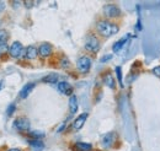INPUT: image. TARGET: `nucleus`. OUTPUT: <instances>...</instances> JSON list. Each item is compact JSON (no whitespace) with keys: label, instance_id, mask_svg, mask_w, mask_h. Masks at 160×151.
Listing matches in <instances>:
<instances>
[{"label":"nucleus","instance_id":"0eeeda50","mask_svg":"<svg viewBox=\"0 0 160 151\" xmlns=\"http://www.w3.org/2000/svg\"><path fill=\"white\" fill-rule=\"evenodd\" d=\"M57 89H58V91H59L60 94L67 95V96H73V86L69 82H67V81L58 82Z\"/></svg>","mask_w":160,"mask_h":151},{"label":"nucleus","instance_id":"b1692460","mask_svg":"<svg viewBox=\"0 0 160 151\" xmlns=\"http://www.w3.org/2000/svg\"><path fill=\"white\" fill-rule=\"evenodd\" d=\"M153 74L155 76H158V77H160V66H155L153 69Z\"/></svg>","mask_w":160,"mask_h":151},{"label":"nucleus","instance_id":"6e6552de","mask_svg":"<svg viewBox=\"0 0 160 151\" xmlns=\"http://www.w3.org/2000/svg\"><path fill=\"white\" fill-rule=\"evenodd\" d=\"M53 52V48L49 43H42L38 48V54L42 58H48Z\"/></svg>","mask_w":160,"mask_h":151},{"label":"nucleus","instance_id":"9b49d317","mask_svg":"<svg viewBox=\"0 0 160 151\" xmlns=\"http://www.w3.org/2000/svg\"><path fill=\"white\" fill-rule=\"evenodd\" d=\"M113 141H115V134H113V133H107V134H105V135H103V138H102V141H101V143H102L103 148L108 149V148H111V146H112Z\"/></svg>","mask_w":160,"mask_h":151},{"label":"nucleus","instance_id":"412c9836","mask_svg":"<svg viewBox=\"0 0 160 151\" xmlns=\"http://www.w3.org/2000/svg\"><path fill=\"white\" fill-rule=\"evenodd\" d=\"M15 111H16V105H15V103H11V105L8 107V110H6V114H8V117H11Z\"/></svg>","mask_w":160,"mask_h":151},{"label":"nucleus","instance_id":"bb28decb","mask_svg":"<svg viewBox=\"0 0 160 151\" xmlns=\"http://www.w3.org/2000/svg\"><path fill=\"white\" fill-rule=\"evenodd\" d=\"M64 127H65V124H64V123H63V124H62V127H60L59 129H58V132H62V130H63V129H64Z\"/></svg>","mask_w":160,"mask_h":151},{"label":"nucleus","instance_id":"c85d7f7f","mask_svg":"<svg viewBox=\"0 0 160 151\" xmlns=\"http://www.w3.org/2000/svg\"><path fill=\"white\" fill-rule=\"evenodd\" d=\"M2 86H4V81H0V90L2 89Z\"/></svg>","mask_w":160,"mask_h":151},{"label":"nucleus","instance_id":"f03ea898","mask_svg":"<svg viewBox=\"0 0 160 151\" xmlns=\"http://www.w3.org/2000/svg\"><path fill=\"white\" fill-rule=\"evenodd\" d=\"M9 54L11 58H21L23 54L26 56V51L23 49V47H22L20 42H14L9 47Z\"/></svg>","mask_w":160,"mask_h":151},{"label":"nucleus","instance_id":"20e7f679","mask_svg":"<svg viewBox=\"0 0 160 151\" xmlns=\"http://www.w3.org/2000/svg\"><path fill=\"white\" fill-rule=\"evenodd\" d=\"M103 14H105V16L108 17V19H115V17L121 16V10L118 6L112 5V4H108V5H105V7H103Z\"/></svg>","mask_w":160,"mask_h":151},{"label":"nucleus","instance_id":"393cba45","mask_svg":"<svg viewBox=\"0 0 160 151\" xmlns=\"http://www.w3.org/2000/svg\"><path fill=\"white\" fill-rule=\"evenodd\" d=\"M23 5H25L26 7H28V9H31V7L35 5V2H32V1H25V2H23Z\"/></svg>","mask_w":160,"mask_h":151},{"label":"nucleus","instance_id":"dca6fc26","mask_svg":"<svg viewBox=\"0 0 160 151\" xmlns=\"http://www.w3.org/2000/svg\"><path fill=\"white\" fill-rule=\"evenodd\" d=\"M103 84H105L107 87H110V89H115V86H116V84H115V77L111 75L110 73H107L106 75L103 76Z\"/></svg>","mask_w":160,"mask_h":151},{"label":"nucleus","instance_id":"5701e85b","mask_svg":"<svg viewBox=\"0 0 160 151\" xmlns=\"http://www.w3.org/2000/svg\"><path fill=\"white\" fill-rule=\"evenodd\" d=\"M111 59H112V56L111 54H107V56H105L103 58H101V63H106V61H108Z\"/></svg>","mask_w":160,"mask_h":151},{"label":"nucleus","instance_id":"1a4fd4ad","mask_svg":"<svg viewBox=\"0 0 160 151\" xmlns=\"http://www.w3.org/2000/svg\"><path fill=\"white\" fill-rule=\"evenodd\" d=\"M86 119H88V113L80 114L79 117L73 122V129H74V130H80V129L82 128V125L85 124Z\"/></svg>","mask_w":160,"mask_h":151},{"label":"nucleus","instance_id":"a878e982","mask_svg":"<svg viewBox=\"0 0 160 151\" xmlns=\"http://www.w3.org/2000/svg\"><path fill=\"white\" fill-rule=\"evenodd\" d=\"M4 10H5V2L0 1V11H4Z\"/></svg>","mask_w":160,"mask_h":151},{"label":"nucleus","instance_id":"4be33fe9","mask_svg":"<svg viewBox=\"0 0 160 151\" xmlns=\"http://www.w3.org/2000/svg\"><path fill=\"white\" fill-rule=\"evenodd\" d=\"M30 135L35 139V140H38V138H42V136H44V134L42 132H31L30 133Z\"/></svg>","mask_w":160,"mask_h":151},{"label":"nucleus","instance_id":"423d86ee","mask_svg":"<svg viewBox=\"0 0 160 151\" xmlns=\"http://www.w3.org/2000/svg\"><path fill=\"white\" fill-rule=\"evenodd\" d=\"M30 120L26 117H20L14 120V128H16L20 132H26L30 129Z\"/></svg>","mask_w":160,"mask_h":151},{"label":"nucleus","instance_id":"f8f14e48","mask_svg":"<svg viewBox=\"0 0 160 151\" xmlns=\"http://www.w3.org/2000/svg\"><path fill=\"white\" fill-rule=\"evenodd\" d=\"M72 150L74 151H91L92 145L89 143H77L72 146Z\"/></svg>","mask_w":160,"mask_h":151},{"label":"nucleus","instance_id":"f3484780","mask_svg":"<svg viewBox=\"0 0 160 151\" xmlns=\"http://www.w3.org/2000/svg\"><path fill=\"white\" fill-rule=\"evenodd\" d=\"M38 54V49L33 46H30L26 48V58L27 59H35Z\"/></svg>","mask_w":160,"mask_h":151},{"label":"nucleus","instance_id":"6ab92c4d","mask_svg":"<svg viewBox=\"0 0 160 151\" xmlns=\"http://www.w3.org/2000/svg\"><path fill=\"white\" fill-rule=\"evenodd\" d=\"M8 39H9V33H8V31H6V30H0V46L6 44Z\"/></svg>","mask_w":160,"mask_h":151},{"label":"nucleus","instance_id":"4468645a","mask_svg":"<svg viewBox=\"0 0 160 151\" xmlns=\"http://www.w3.org/2000/svg\"><path fill=\"white\" fill-rule=\"evenodd\" d=\"M69 111L70 114H75L78 111V98L75 95L70 96V100H69Z\"/></svg>","mask_w":160,"mask_h":151},{"label":"nucleus","instance_id":"ddd939ff","mask_svg":"<svg viewBox=\"0 0 160 151\" xmlns=\"http://www.w3.org/2000/svg\"><path fill=\"white\" fill-rule=\"evenodd\" d=\"M128 38H129V35H126L123 38H121L120 41H117L115 44H113V47H112V51L115 52V53H117V52H120L121 49L124 47V44H126V42L128 41Z\"/></svg>","mask_w":160,"mask_h":151},{"label":"nucleus","instance_id":"f257e3e1","mask_svg":"<svg viewBox=\"0 0 160 151\" xmlns=\"http://www.w3.org/2000/svg\"><path fill=\"white\" fill-rule=\"evenodd\" d=\"M96 27H98L99 33L103 37H110V36H113V35H116L118 32L117 25H113V23H111V22H108L106 20L99 21Z\"/></svg>","mask_w":160,"mask_h":151},{"label":"nucleus","instance_id":"9d476101","mask_svg":"<svg viewBox=\"0 0 160 151\" xmlns=\"http://www.w3.org/2000/svg\"><path fill=\"white\" fill-rule=\"evenodd\" d=\"M35 84L33 82H28V84H26L23 87H22V90L20 91V98H22V100H25V98H27L28 97V95L32 92V90L35 89Z\"/></svg>","mask_w":160,"mask_h":151},{"label":"nucleus","instance_id":"cd10ccee","mask_svg":"<svg viewBox=\"0 0 160 151\" xmlns=\"http://www.w3.org/2000/svg\"><path fill=\"white\" fill-rule=\"evenodd\" d=\"M8 151H21L20 149H16V148H14V149H10V150H8Z\"/></svg>","mask_w":160,"mask_h":151},{"label":"nucleus","instance_id":"a211bd4d","mask_svg":"<svg viewBox=\"0 0 160 151\" xmlns=\"http://www.w3.org/2000/svg\"><path fill=\"white\" fill-rule=\"evenodd\" d=\"M43 82H47V84H57L58 82V75L57 74H51V75H47L46 77L42 79Z\"/></svg>","mask_w":160,"mask_h":151},{"label":"nucleus","instance_id":"39448f33","mask_svg":"<svg viewBox=\"0 0 160 151\" xmlns=\"http://www.w3.org/2000/svg\"><path fill=\"white\" fill-rule=\"evenodd\" d=\"M90 66H91V60L89 57H80L77 61V68L82 74L88 73L90 70Z\"/></svg>","mask_w":160,"mask_h":151},{"label":"nucleus","instance_id":"2eb2a0df","mask_svg":"<svg viewBox=\"0 0 160 151\" xmlns=\"http://www.w3.org/2000/svg\"><path fill=\"white\" fill-rule=\"evenodd\" d=\"M28 144H30V148L32 149V151H42L44 148V144L41 140H35L33 139V140H30Z\"/></svg>","mask_w":160,"mask_h":151},{"label":"nucleus","instance_id":"7ed1b4c3","mask_svg":"<svg viewBox=\"0 0 160 151\" xmlns=\"http://www.w3.org/2000/svg\"><path fill=\"white\" fill-rule=\"evenodd\" d=\"M100 48V42L94 35H89L85 39V49L89 52H98Z\"/></svg>","mask_w":160,"mask_h":151},{"label":"nucleus","instance_id":"aec40b11","mask_svg":"<svg viewBox=\"0 0 160 151\" xmlns=\"http://www.w3.org/2000/svg\"><path fill=\"white\" fill-rule=\"evenodd\" d=\"M115 71H116V75H117V80H118V82H120V86H121V87H123V79H122V70H121L120 66H116Z\"/></svg>","mask_w":160,"mask_h":151}]
</instances>
